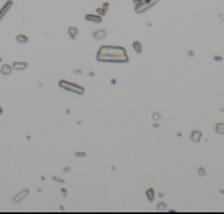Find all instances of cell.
<instances>
[{
	"mask_svg": "<svg viewBox=\"0 0 224 214\" xmlns=\"http://www.w3.org/2000/svg\"><path fill=\"white\" fill-rule=\"evenodd\" d=\"M96 59L99 62H112V63H127L128 54L120 46H102L97 50Z\"/></svg>",
	"mask_w": 224,
	"mask_h": 214,
	"instance_id": "cell-1",
	"label": "cell"
},
{
	"mask_svg": "<svg viewBox=\"0 0 224 214\" xmlns=\"http://www.w3.org/2000/svg\"><path fill=\"white\" fill-rule=\"evenodd\" d=\"M59 86L62 89L70 91V93H77V94H83L84 93V88L83 86H80V84H77V83H72V81H67V80H60L59 81Z\"/></svg>",
	"mask_w": 224,
	"mask_h": 214,
	"instance_id": "cell-2",
	"label": "cell"
},
{
	"mask_svg": "<svg viewBox=\"0 0 224 214\" xmlns=\"http://www.w3.org/2000/svg\"><path fill=\"white\" fill-rule=\"evenodd\" d=\"M158 2L159 0H141V3L135 5V12L136 13H143V12H146V10H149L151 7H154Z\"/></svg>",
	"mask_w": 224,
	"mask_h": 214,
	"instance_id": "cell-3",
	"label": "cell"
},
{
	"mask_svg": "<svg viewBox=\"0 0 224 214\" xmlns=\"http://www.w3.org/2000/svg\"><path fill=\"white\" fill-rule=\"evenodd\" d=\"M11 7H13V2H11V0H8V2H5V5H3L2 8H0V21L3 20V16L8 13V10H10Z\"/></svg>",
	"mask_w": 224,
	"mask_h": 214,
	"instance_id": "cell-4",
	"label": "cell"
},
{
	"mask_svg": "<svg viewBox=\"0 0 224 214\" xmlns=\"http://www.w3.org/2000/svg\"><path fill=\"white\" fill-rule=\"evenodd\" d=\"M28 193H29V191H28V188H23V190L20 191V193H18V195H16L15 198H13V203H20L21 200H25L26 196H28Z\"/></svg>",
	"mask_w": 224,
	"mask_h": 214,
	"instance_id": "cell-5",
	"label": "cell"
},
{
	"mask_svg": "<svg viewBox=\"0 0 224 214\" xmlns=\"http://www.w3.org/2000/svg\"><path fill=\"white\" fill-rule=\"evenodd\" d=\"M11 67H13V70H25V68H28V63H26V62L16 60V62H13V63H11Z\"/></svg>",
	"mask_w": 224,
	"mask_h": 214,
	"instance_id": "cell-6",
	"label": "cell"
},
{
	"mask_svg": "<svg viewBox=\"0 0 224 214\" xmlns=\"http://www.w3.org/2000/svg\"><path fill=\"white\" fill-rule=\"evenodd\" d=\"M84 18L86 20H88V21H93V23H101V21H102V16L101 15H86L84 16Z\"/></svg>",
	"mask_w": 224,
	"mask_h": 214,
	"instance_id": "cell-7",
	"label": "cell"
},
{
	"mask_svg": "<svg viewBox=\"0 0 224 214\" xmlns=\"http://www.w3.org/2000/svg\"><path fill=\"white\" fill-rule=\"evenodd\" d=\"M106 34H107V32L104 29H97V31L93 32V37L94 39H102V37H106Z\"/></svg>",
	"mask_w": 224,
	"mask_h": 214,
	"instance_id": "cell-8",
	"label": "cell"
},
{
	"mask_svg": "<svg viewBox=\"0 0 224 214\" xmlns=\"http://www.w3.org/2000/svg\"><path fill=\"white\" fill-rule=\"evenodd\" d=\"M11 71H13V67H11V65H3L2 70H0V73H2V75H5V76L10 75Z\"/></svg>",
	"mask_w": 224,
	"mask_h": 214,
	"instance_id": "cell-9",
	"label": "cell"
},
{
	"mask_svg": "<svg viewBox=\"0 0 224 214\" xmlns=\"http://www.w3.org/2000/svg\"><path fill=\"white\" fill-rule=\"evenodd\" d=\"M200 139H202V132H197V130H193L192 132V141H200Z\"/></svg>",
	"mask_w": 224,
	"mask_h": 214,
	"instance_id": "cell-10",
	"label": "cell"
},
{
	"mask_svg": "<svg viewBox=\"0 0 224 214\" xmlns=\"http://www.w3.org/2000/svg\"><path fill=\"white\" fill-rule=\"evenodd\" d=\"M68 34H70L72 39H75V37H77V34H78V28L70 26V28H68Z\"/></svg>",
	"mask_w": 224,
	"mask_h": 214,
	"instance_id": "cell-11",
	"label": "cell"
},
{
	"mask_svg": "<svg viewBox=\"0 0 224 214\" xmlns=\"http://www.w3.org/2000/svg\"><path fill=\"white\" fill-rule=\"evenodd\" d=\"M16 41H18L20 44H26V42H28V36H25V34H18V36H16Z\"/></svg>",
	"mask_w": 224,
	"mask_h": 214,
	"instance_id": "cell-12",
	"label": "cell"
},
{
	"mask_svg": "<svg viewBox=\"0 0 224 214\" xmlns=\"http://www.w3.org/2000/svg\"><path fill=\"white\" fill-rule=\"evenodd\" d=\"M146 196H148L149 201H154V190L153 188H148L146 190Z\"/></svg>",
	"mask_w": 224,
	"mask_h": 214,
	"instance_id": "cell-13",
	"label": "cell"
},
{
	"mask_svg": "<svg viewBox=\"0 0 224 214\" xmlns=\"http://www.w3.org/2000/svg\"><path fill=\"white\" fill-rule=\"evenodd\" d=\"M216 133L224 135V123H216Z\"/></svg>",
	"mask_w": 224,
	"mask_h": 214,
	"instance_id": "cell-14",
	"label": "cell"
},
{
	"mask_svg": "<svg viewBox=\"0 0 224 214\" xmlns=\"http://www.w3.org/2000/svg\"><path fill=\"white\" fill-rule=\"evenodd\" d=\"M107 8H109V3H104V5H102V8H99V10H97V15H104L106 12H107Z\"/></svg>",
	"mask_w": 224,
	"mask_h": 214,
	"instance_id": "cell-15",
	"label": "cell"
},
{
	"mask_svg": "<svg viewBox=\"0 0 224 214\" xmlns=\"http://www.w3.org/2000/svg\"><path fill=\"white\" fill-rule=\"evenodd\" d=\"M133 49H135L138 54H141V44H140L138 41H135V42H133Z\"/></svg>",
	"mask_w": 224,
	"mask_h": 214,
	"instance_id": "cell-16",
	"label": "cell"
},
{
	"mask_svg": "<svg viewBox=\"0 0 224 214\" xmlns=\"http://www.w3.org/2000/svg\"><path fill=\"white\" fill-rule=\"evenodd\" d=\"M153 119H154V120H156V122L159 120V114H158V112H154V114H153Z\"/></svg>",
	"mask_w": 224,
	"mask_h": 214,
	"instance_id": "cell-17",
	"label": "cell"
},
{
	"mask_svg": "<svg viewBox=\"0 0 224 214\" xmlns=\"http://www.w3.org/2000/svg\"><path fill=\"white\" fill-rule=\"evenodd\" d=\"M86 153H83V151H80V153H77V157H84Z\"/></svg>",
	"mask_w": 224,
	"mask_h": 214,
	"instance_id": "cell-18",
	"label": "cell"
},
{
	"mask_svg": "<svg viewBox=\"0 0 224 214\" xmlns=\"http://www.w3.org/2000/svg\"><path fill=\"white\" fill-rule=\"evenodd\" d=\"M54 180H55V182H59V183L64 182V178H60V177H54Z\"/></svg>",
	"mask_w": 224,
	"mask_h": 214,
	"instance_id": "cell-19",
	"label": "cell"
},
{
	"mask_svg": "<svg viewBox=\"0 0 224 214\" xmlns=\"http://www.w3.org/2000/svg\"><path fill=\"white\" fill-rule=\"evenodd\" d=\"M138 3H141V0H135V5H138Z\"/></svg>",
	"mask_w": 224,
	"mask_h": 214,
	"instance_id": "cell-20",
	"label": "cell"
},
{
	"mask_svg": "<svg viewBox=\"0 0 224 214\" xmlns=\"http://www.w3.org/2000/svg\"><path fill=\"white\" fill-rule=\"evenodd\" d=\"M2 112H3V110H2V105H0V114H2Z\"/></svg>",
	"mask_w": 224,
	"mask_h": 214,
	"instance_id": "cell-21",
	"label": "cell"
},
{
	"mask_svg": "<svg viewBox=\"0 0 224 214\" xmlns=\"http://www.w3.org/2000/svg\"><path fill=\"white\" fill-rule=\"evenodd\" d=\"M0 62H2V59H0Z\"/></svg>",
	"mask_w": 224,
	"mask_h": 214,
	"instance_id": "cell-22",
	"label": "cell"
}]
</instances>
